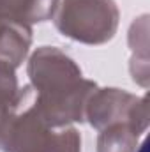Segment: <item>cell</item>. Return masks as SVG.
<instances>
[{
	"instance_id": "1",
	"label": "cell",
	"mask_w": 150,
	"mask_h": 152,
	"mask_svg": "<svg viewBox=\"0 0 150 152\" xmlns=\"http://www.w3.org/2000/svg\"><path fill=\"white\" fill-rule=\"evenodd\" d=\"M34 106L51 129L85 120V106L97 83L83 78L74 60L57 46L37 48L27 64Z\"/></svg>"
},
{
	"instance_id": "2",
	"label": "cell",
	"mask_w": 150,
	"mask_h": 152,
	"mask_svg": "<svg viewBox=\"0 0 150 152\" xmlns=\"http://www.w3.org/2000/svg\"><path fill=\"white\" fill-rule=\"evenodd\" d=\"M53 21L64 37L99 46L115 37L120 11L115 0H62Z\"/></svg>"
},
{
	"instance_id": "3",
	"label": "cell",
	"mask_w": 150,
	"mask_h": 152,
	"mask_svg": "<svg viewBox=\"0 0 150 152\" xmlns=\"http://www.w3.org/2000/svg\"><path fill=\"white\" fill-rule=\"evenodd\" d=\"M149 99L138 97L127 90L106 87L95 88L87 101L85 120L101 131L111 124H129L138 134H145L149 129Z\"/></svg>"
},
{
	"instance_id": "4",
	"label": "cell",
	"mask_w": 150,
	"mask_h": 152,
	"mask_svg": "<svg viewBox=\"0 0 150 152\" xmlns=\"http://www.w3.org/2000/svg\"><path fill=\"white\" fill-rule=\"evenodd\" d=\"M32 46V27L0 18V60L20 67Z\"/></svg>"
},
{
	"instance_id": "5",
	"label": "cell",
	"mask_w": 150,
	"mask_h": 152,
	"mask_svg": "<svg viewBox=\"0 0 150 152\" xmlns=\"http://www.w3.org/2000/svg\"><path fill=\"white\" fill-rule=\"evenodd\" d=\"M58 4L60 0H0V18L32 27L51 20Z\"/></svg>"
},
{
	"instance_id": "6",
	"label": "cell",
	"mask_w": 150,
	"mask_h": 152,
	"mask_svg": "<svg viewBox=\"0 0 150 152\" xmlns=\"http://www.w3.org/2000/svg\"><path fill=\"white\" fill-rule=\"evenodd\" d=\"M140 138L129 124H111L99 131L97 152H136Z\"/></svg>"
},
{
	"instance_id": "7",
	"label": "cell",
	"mask_w": 150,
	"mask_h": 152,
	"mask_svg": "<svg viewBox=\"0 0 150 152\" xmlns=\"http://www.w3.org/2000/svg\"><path fill=\"white\" fill-rule=\"evenodd\" d=\"M21 99V87L16 69L0 60V106H18Z\"/></svg>"
},
{
	"instance_id": "8",
	"label": "cell",
	"mask_w": 150,
	"mask_h": 152,
	"mask_svg": "<svg viewBox=\"0 0 150 152\" xmlns=\"http://www.w3.org/2000/svg\"><path fill=\"white\" fill-rule=\"evenodd\" d=\"M48 152H81V134L76 127H62L53 131L50 138Z\"/></svg>"
},
{
	"instance_id": "9",
	"label": "cell",
	"mask_w": 150,
	"mask_h": 152,
	"mask_svg": "<svg viewBox=\"0 0 150 152\" xmlns=\"http://www.w3.org/2000/svg\"><path fill=\"white\" fill-rule=\"evenodd\" d=\"M147 147H149V142L147 140H143L140 145H138V149H136V152H147Z\"/></svg>"
},
{
	"instance_id": "10",
	"label": "cell",
	"mask_w": 150,
	"mask_h": 152,
	"mask_svg": "<svg viewBox=\"0 0 150 152\" xmlns=\"http://www.w3.org/2000/svg\"><path fill=\"white\" fill-rule=\"evenodd\" d=\"M12 108H16V106H0V118L7 113L9 110H12Z\"/></svg>"
}]
</instances>
